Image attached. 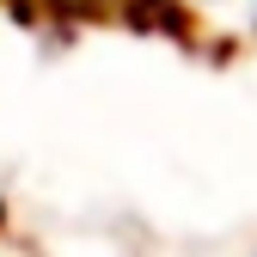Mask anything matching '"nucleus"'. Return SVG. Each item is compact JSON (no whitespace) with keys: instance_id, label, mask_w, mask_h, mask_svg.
Instances as JSON below:
<instances>
[{"instance_id":"obj_1","label":"nucleus","mask_w":257,"mask_h":257,"mask_svg":"<svg viewBox=\"0 0 257 257\" xmlns=\"http://www.w3.org/2000/svg\"><path fill=\"white\" fill-rule=\"evenodd\" d=\"M178 13H227V7H239L245 19H251V0H172Z\"/></svg>"},{"instance_id":"obj_2","label":"nucleus","mask_w":257,"mask_h":257,"mask_svg":"<svg viewBox=\"0 0 257 257\" xmlns=\"http://www.w3.org/2000/svg\"><path fill=\"white\" fill-rule=\"evenodd\" d=\"M251 25H257V0H251Z\"/></svg>"}]
</instances>
